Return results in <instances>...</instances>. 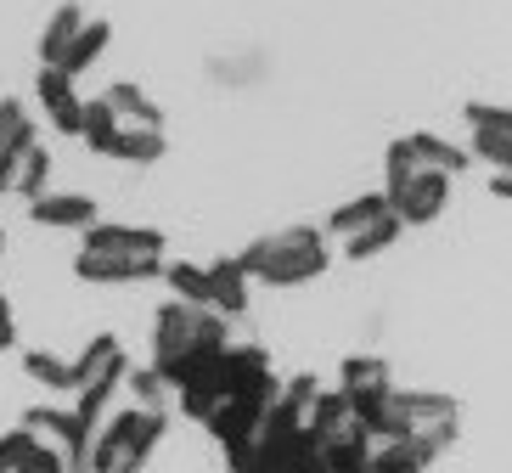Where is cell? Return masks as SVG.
Returning <instances> with one entry per match:
<instances>
[{
    "label": "cell",
    "instance_id": "obj_1",
    "mask_svg": "<svg viewBox=\"0 0 512 473\" xmlns=\"http://www.w3.org/2000/svg\"><path fill=\"white\" fill-rule=\"evenodd\" d=\"M231 316H220L214 305H192V299H169L152 316V367L169 383H181L197 361H209L231 344Z\"/></svg>",
    "mask_w": 512,
    "mask_h": 473
},
{
    "label": "cell",
    "instance_id": "obj_2",
    "mask_svg": "<svg viewBox=\"0 0 512 473\" xmlns=\"http://www.w3.org/2000/svg\"><path fill=\"white\" fill-rule=\"evenodd\" d=\"M164 428H169L164 406H141V400L113 406V412L102 417V428H96L85 468H96V473H141L147 457L158 451V440H164Z\"/></svg>",
    "mask_w": 512,
    "mask_h": 473
},
{
    "label": "cell",
    "instance_id": "obj_3",
    "mask_svg": "<svg viewBox=\"0 0 512 473\" xmlns=\"http://www.w3.org/2000/svg\"><path fill=\"white\" fill-rule=\"evenodd\" d=\"M237 260L265 288H299V282H316L327 271V237L316 226H287L271 231V237H254Z\"/></svg>",
    "mask_w": 512,
    "mask_h": 473
},
{
    "label": "cell",
    "instance_id": "obj_4",
    "mask_svg": "<svg viewBox=\"0 0 512 473\" xmlns=\"http://www.w3.org/2000/svg\"><path fill=\"white\" fill-rule=\"evenodd\" d=\"M383 169H389V186H383V192H389L394 214H400L406 226H428V220H439V214H445V203H451V181H456V175L417 164L411 141H394L389 158H383Z\"/></svg>",
    "mask_w": 512,
    "mask_h": 473
},
{
    "label": "cell",
    "instance_id": "obj_5",
    "mask_svg": "<svg viewBox=\"0 0 512 473\" xmlns=\"http://www.w3.org/2000/svg\"><path fill=\"white\" fill-rule=\"evenodd\" d=\"M164 248H113V243H79L74 254V276L96 282V288H124V282H152L164 276Z\"/></svg>",
    "mask_w": 512,
    "mask_h": 473
},
{
    "label": "cell",
    "instance_id": "obj_6",
    "mask_svg": "<svg viewBox=\"0 0 512 473\" xmlns=\"http://www.w3.org/2000/svg\"><path fill=\"white\" fill-rule=\"evenodd\" d=\"M113 361H124L119 338H113V333H96L91 344L79 350V361H57V355H46V350H29V355H23V372H29L34 383H46V389L79 395V389H85V383H91L96 372H107Z\"/></svg>",
    "mask_w": 512,
    "mask_h": 473
},
{
    "label": "cell",
    "instance_id": "obj_7",
    "mask_svg": "<svg viewBox=\"0 0 512 473\" xmlns=\"http://www.w3.org/2000/svg\"><path fill=\"white\" fill-rule=\"evenodd\" d=\"M34 102L46 113V124L57 136H79L85 130V96H79V79L57 62H40V74H34Z\"/></svg>",
    "mask_w": 512,
    "mask_h": 473
},
{
    "label": "cell",
    "instance_id": "obj_8",
    "mask_svg": "<svg viewBox=\"0 0 512 473\" xmlns=\"http://www.w3.org/2000/svg\"><path fill=\"white\" fill-rule=\"evenodd\" d=\"M23 423H29L34 434H46V440L57 445V451H62L68 462H74V468H85L96 428L85 423L79 412H68V406H29V412H23Z\"/></svg>",
    "mask_w": 512,
    "mask_h": 473
},
{
    "label": "cell",
    "instance_id": "obj_9",
    "mask_svg": "<svg viewBox=\"0 0 512 473\" xmlns=\"http://www.w3.org/2000/svg\"><path fill=\"white\" fill-rule=\"evenodd\" d=\"M0 473H74V462L62 457L46 434L17 423L12 434H0Z\"/></svg>",
    "mask_w": 512,
    "mask_h": 473
},
{
    "label": "cell",
    "instance_id": "obj_10",
    "mask_svg": "<svg viewBox=\"0 0 512 473\" xmlns=\"http://www.w3.org/2000/svg\"><path fill=\"white\" fill-rule=\"evenodd\" d=\"M467 124H473V141H467V153L484 158L490 169H512V107L473 102V107H467Z\"/></svg>",
    "mask_w": 512,
    "mask_h": 473
},
{
    "label": "cell",
    "instance_id": "obj_11",
    "mask_svg": "<svg viewBox=\"0 0 512 473\" xmlns=\"http://www.w3.org/2000/svg\"><path fill=\"white\" fill-rule=\"evenodd\" d=\"M29 220L51 231H85L96 226V198L91 192H40L29 198Z\"/></svg>",
    "mask_w": 512,
    "mask_h": 473
},
{
    "label": "cell",
    "instance_id": "obj_12",
    "mask_svg": "<svg viewBox=\"0 0 512 473\" xmlns=\"http://www.w3.org/2000/svg\"><path fill=\"white\" fill-rule=\"evenodd\" d=\"M248 282H254V276H248V265H242L237 254H231V260H214L209 265V305L220 310V316H242V310H248Z\"/></svg>",
    "mask_w": 512,
    "mask_h": 473
},
{
    "label": "cell",
    "instance_id": "obj_13",
    "mask_svg": "<svg viewBox=\"0 0 512 473\" xmlns=\"http://www.w3.org/2000/svg\"><path fill=\"white\" fill-rule=\"evenodd\" d=\"M85 6L79 0H62V6H51L46 29H40V62H62L68 57V46L79 40V29H85Z\"/></svg>",
    "mask_w": 512,
    "mask_h": 473
},
{
    "label": "cell",
    "instance_id": "obj_14",
    "mask_svg": "<svg viewBox=\"0 0 512 473\" xmlns=\"http://www.w3.org/2000/svg\"><path fill=\"white\" fill-rule=\"evenodd\" d=\"M164 153H169L164 124H119V136L107 147V158H119V164H158Z\"/></svg>",
    "mask_w": 512,
    "mask_h": 473
},
{
    "label": "cell",
    "instance_id": "obj_15",
    "mask_svg": "<svg viewBox=\"0 0 512 473\" xmlns=\"http://www.w3.org/2000/svg\"><path fill=\"white\" fill-rule=\"evenodd\" d=\"M107 46H113V23L107 17H85V29H79V40L68 46V57L57 62V68H68V74H91L96 62L107 57Z\"/></svg>",
    "mask_w": 512,
    "mask_h": 473
},
{
    "label": "cell",
    "instance_id": "obj_16",
    "mask_svg": "<svg viewBox=\"0 0 512 473\" xmlns=\"http://www.w3.org/2000/svg\"><path fill=\"white\" fill-rule=\"evenodd\" d=\"M338 389L361 406V400H377L383 389H394V378H389V367H383V361H372V355L361 361V355H355V361H344V383H338Z\"/></svg>",
    "mask_w": 512,
    "mask_h": 473
},
{
    "label": "cell",
    "instance_id": "obj_17",
    "mask_svg": "<svg viewBox=\"0 0 512 473\" xmlns=\"http://www.w3.org/2000/svg\"><path fill=\"white\" fill-rule=\"evenodd\" d=\"M400 231H406V220H400V214H377L372 226H361V231H349L344 237V254L349 260H372V254H383V248L394 243V237H400Z\"/></svg>",
    "mask_w": 512,
    "mask_h": 473
},
{
    "label": "cell",
    "instance_id": "obj_18",
    "mask_svg": "<svg viewBox=\"0 0 512 473\" xmlns=\"http://www.w3.org/2000/svg\"><path fill=\"white\" fill-rule=\"evenodd\" d=\"M394 203H389V192H361V198H349L344 209L327 220V231L332 237H349V231H361V226H372L377 214H389Z\"/></svg>",
    "mask_w": 512,
    "mask_h": 473
},
{
    "label": "cell",
    "instance_id": "obj_19",
    "mask_svg": "<svg viewBox=\"0 0 512 473\" xmlns=\"http://www.w3.org/2000/svg\"><path fill=\"white\" fill-rule=\"evenodd\" d=\"M107 102H113V113H119V124H164V113H158V102H152L147 91H141V85H130V79H124V85H107Z\"/></svg>",
    "mask_w": 512,
    "mask_h": 473
},
{
    "label": "cell",
    "instance_id": "obj_20",
    "mask_svg": "<svg viewBox=\"0 0 512 473\" xmlns=\"http://www.w3.org/2000/svg\"><path fill=\"white\" fill-rule=\"evenodd\" d=\"M113 136H119V113H113V102H107V96H91V102H85V130H79V141H85L91 153L107 158Z\"/></svg>",
    "mask_w": 512,
    "mask_h": 473
},
{
    "label": "cell",
    "instance_id": "obj_21",
    "mask_svg": "<svg viewBox=\"0 0 512 473\" xmlns=\"http://www.w3.org/2000/svg\"><path fill=\"white\" fill-rule=\"evenodd\" d=\"M51 186V147H40V141H34L29 153H23V164H17V181H12V198H40V192H46Z\"/></svg>",
    "mask_w": 512,
    "mask_h": 473
},
{
    "label": "cell",
    "instance_id": "obj_22",
    "mask_svg": "<svg viewBox=\"0 0 512 473\" xmlns=\"http://www.w3.org/2000/svg\"><path fill=\"white\" fill-rule=\"evenodd\" d=\"M164 282H169V293H175V299L209 305V265H186V260H175V265H164Z\"/></svg>",
    "mask_w": 512,
    "mask_h": 473
},
{
    "label": "cell",
    "instance_id": "obj_23",
    "mask_svg": "<svg viewBox=\"0 0 512 473\" xmlns=\"http://www.w3.org/2000/svg\"><path fill=\"white\" fill-rule=\"evenodd\" d=\"M406 141H411V153H417V164L445 169V175H462V169H467V153H462V147H445L439 136H406Z\"/></svg>",
    "mask_w": 512,
    "mask_h": 473
},
{
    "label": "cell",
    "instance_id": "obj_24",
    "mask_svg": "<svg viewBox=\"0 0 512 473\" xmlns=\"http://www.w3.org/2000/svg\"><path fill=\"white\" fill-rule=\"evenodd\" d=\"M490 192H496V198H512V169H496V181H490Z\"/></svg>",
    "mask_w": 512,
    "mask_h": 473
},
{
    "label": "cell",
    "instance_id": "obj_25",
    "mask_svg": "<svg viewBox=\"0 0 512 473\" xmlns=\"http://www.w3.org/2000/svg\"><path fill=\"white\" fill-rule=\"evenodd\" d=\"M12 344H17V327H0V355L12 350Z\"/></svg>",
    "mask_w": 512,
    "mask_h": 473
},
{
    "label": "cell",
    "instance_id": "obj_26",
    "mask_svg": "<svg viewBox=\"0 0 512 473\" xmlns=\"http://www.w3.org/2000/svg\"><path fill=\"white\" fill-rule=\"evenodd\" d=\"M0 327H12V299L0 293Z\"/></svg>",
    "mask_w": 512,
    "mask_h": 473
},
{
    "label": "cell",
    "instance_id": "obj_27",
    "mask_svg": "<svg viewBox=\"0 0 512 473\" xmlns=\"http://www.w3.org/2000/svg\"><path fill=\"white\" fill-rule=\"evenodd\" d=\"M0 254H6V226H0Z\"/></svg>",
    "mask_w": 512,
    "mask_h": 473
},
{
    "label": "cell",
    "instance_id": "obj_28",
    "mask_svg": "<svg viewBox=\"0 0 512 473\" xmlns=\"http://www.w3.org/2000/svg\"><path fill=\"white\" fill-rule=\"evenodd\" d=\"M74 473H96V468H74Z\"/></svg>",
    "mask_w": 512,
    "mask_h": 473
}]
</instances>
